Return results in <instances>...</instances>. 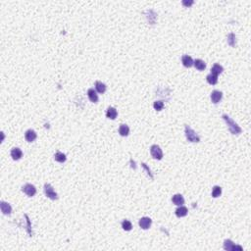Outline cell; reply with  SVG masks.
I'll return each mask as SVG.
<instances>
[{
	"instance_id": "1",
	"label": "cell",
	"mask_w": 251,
	"mask_h": 251,
	"mask_svg": "<svg viewBox=\"0 0 251 251\" xmlns=\"http://www.w3.org/2000/svg\"><path fill=\"white\" fill-rule=\"evenodd\" d=\"M222 118L225 120V122L227 123L228 128L230 129V133H233V134H239V133H241V132H242L241 128H240L239 126L237 123H235L230 116H228L227 114H224L223 116H222Z\"/></svg>"
},
{
	"instance_id": "2",
	"label": "cell",
	"mask_w": 251,
	"mask_h": 251,
	"mask_svg": "<svg viewBox=\"0 0 251 251\" xmlns=\"http://www.w3.org/2000/svg\"><path fill=\"white\" fill-rule=\"evenodd\" d=\"M184 133H185V137H187L188 141H190V142H199L200 141L199 135L187 125H185V127H184Z\"/></svg>"
},
{
	"instance_id": "3",
	"label": "cell",
	"mask_w": 251,
	"mask_h": 251,
	"mask_svg": "<svg viewBox=\"0 0 251 251\" xmlns=\"http://www.w3.org/2000/svg\"><path fill=\"white\" fill-rule=\"evenodd\" d=\"M43 190H44L45 195H46L48 198H50L51 200H57L58 199V195H57L56 192H55V190L53 189L51 184L45 183L44 187H43Z\"/></svg>"
},
{
	"instance_id": "4",
	"label": "cell",
	"mask_w": 251,
	"mask_h": 251,
	"mask_svg": "<svg viewBox=\"0 0 251 251\" xmlns=\"http://www.w3.org/2000/svg\"><path fill=\"white\" fill-rule=\"evenodd\" d=\"M22 191L24 193H26L29 197H33L36 195L37 193V188L34 187L33 184H31V183H26L25 185H23L22 187Z\"/></svg>"
},
{
	"instance_id": "5",
	"label": "cell",
	"mask_w": 251,
	"mask_h": 251,
	"mask_svg": "<svg viewBox=\"0 0 251 251\" xmlns=\"http://www.w3.org/2000/svg\"><path fill=\"white\" fill-rule=\"evenodd\" d=\"M150 153H151L152 157L154 159L161 160L163 158V151H162V149L160 148V146H158V145H156V144H154V145H152L151 147H150Z\"/></svg>"
},
{
	"instance_id": "6",
	"label": "cell",
	"mask_w": 251,
	"mask_h": 251,
	"mask_svg": "<svg viewBox=\"0 0 251 251\" xmlns=\"http://www.w3.org/2000/svg\"><path fill=\"white\" fill-rule=\"evenodd\" d=\"M224 249L228 251H234V250H239L241 251L242 247L239 246V245H235L234 243L233 240L230 239H226L224 241Z\"/></svg>"
},
{
	"instance_id": "7",
	"label": "cell",
	"mask_w": 251,
	"mask_h": 251,
	"mask_svg": "<svg viewBox=\"0 0 251 251\" xmlns=\"http://www.w3.org/2000/svg\"><path fill=\"white\" fill-rule=\"evenodd\" d=\"M139 227L143 229V230H148L150 227H151V224H152V220L148 218V217H142L141 219L139 220Z\"/></svg>"
},
{
	"instance_id": "8",
	"label": "cell",
	"mask_w": 251,
	"mask_h": 251,
	"mask_svg": "<svg viewBox=\"0 0 251 251\" xmlns=\"http://www.w3.org/2000/svg\"><path fill=\"white\" fill-rule=\"evenodd\" d=\"M210 97H211V101H212L214 104H217L221 101V99H222L223 93L219 91V90H213Z\"/></svg>"
},
{
	"instance_id": "9",
	"label": "cell",
	"mask_w": 251,
	"mask_h": 251,
	"mask_svg": "<svg viewBox=\"0 0 251 251\" xmlns=\"http://www.w3.org/2000/svg\"><path fill=\"white\" fill-rule=\"evenodd\" d=\"M37 134L33 129H28L26 133H25V138H26L28 142L34 141V140L37 139Z\"/></svg>"
},
{
	"instance_id": "10",
	"label": "cell",
	"mask_w": 251,
	"mask_h": 251,
	"mask_svg": "<svg viewBox=\"0 0 251 251\" xmlns=\"http://www.w3.org/2000/svg\"><path fill=\"white\" fill-rule=\"evenodd\" d=\"M0 207H1V211L4 215H10L12 213V207L9 203L5 202V201H1L0 202Z\"/></svg>"
},
{
	"instance_id": "11",
	"label": "cell",
	"mask_w": 251,
	"mask_h": 251,
	"mask_svg": "<svg viewBox=\"0 0 251 251\" xmlns=\"http://www.w3.org/2000/svg\"><path fill=\"white\" fill-rule=\"evenodd\" d=\"M23 156V152H22V150L18 148V147H15L11 150V157L13 158V160H16V161H18V160H20L22 158Z\"/></svg>"
},
{
	"instance_id": "12",
	"label": "cell",
	"mask_w": 251,
	"mask_h": 251,
	"mask_svg": "<svg viewBox=\"0 0 251 251\" xmlns=\"http://www.w3.org/2000/svg\"><path fill=\"white\" fill-rule=\"evenodd\" d=\"M87 96L89 98V100L93 103H97L98 102V95L96 93V91L93 88H89L87 90Z\"/></svg>"
},
{
	"instance_id": "13",
	"label": "cell",
	"mask_w": 251,
	"mask_h": 251,
	"mask_svg": "<svg viewBox=\"0 0 251 251\" xmlns=\"http://www.w3.org/2000/svg\"><path fill=\"white\" fill-rule=\"evenodd\" d=\"M172 201L175 205H178V206H182V205L184 203V198L182 194H175L173 198H172Z\"/></svg>"
},
{
	"instance_id": "14",
	"label": "cell",
	"mask_w": 251,
	"mask_h": 251,
	"mask_svg": "<svg viewBox=\"0 0 251 251\" xmlns=\"http://www.w3.org/2000/svg\"><path fill=\"white\" fill-rule=\"evenodd\" d=\"M118 116V112L117 110L115 109L114 107H109L106 111V117L110 120H115Z\"/></svg>"
},
{
	"instance_id": "15",
	"label": "cell",
	"mask_w": 251,
	"mask_h": 251,
	"mask_svg": "<svg viewBox=\"0 0 251 251\" xmlns=\"http://www.w3.org/2000/svg\"><path fill=\"white\" fill-rule=\"evenodd\" d=\"M182 62L183 66L187 68H190L193 65V60L191 57L188 56V55H183L182 57Z\"/></svg>"
},
{
	"instance_id": "16",
	"label": "cell",
	"mask_w": 251,
	"mask_h": 251,
	"mask_svg": "<svg viewBox=\"0 0 251 251\" xmlns=\"http://www.w3.org/2000/svg\"><path fill=\"white\" fill-rule=\"evenodd\" d=\"M188 213V210L187 207H184V206H180L177 210H176V215H177V217L179 218H183L184 217V216H187Z\"/></svg>"
},
{
	"instance_id": "17",
	"label": "cell",
	"mask_w": 251,
	"mask_h": 251,
	"mask_svg": "<svg viewBox=\"0 0 251 251\" xmlns=\"http://www.w3.org/2000/svg\"><path fill=\"white\" fill-rule=\"evenodd\" d=\"M224 71V68L221 66L220 64H214L213 67L211 68V74L215 75V76H218V75L222 74Z\"/></svg>"
},
{
	"instance_id": "18",
	"label": "cell",
	"mask_w": 251,
	"mask_h": 251,
	"mask_svg": "<svg viewBox=\"0 0 251 251\" xmlns=\"http://www.w3.org/2000/svg\"><path fill=\"white\" fill-rule=\"evenodd\" d=\"M193 65L198 71H203V70L206 68V64H205V62L201 59H196L195 61H193Z\"/></svg>"
},
{
	"instance_id": "19",
	"label": "cell",
	"mask_w": 251,
	"mask_h": 251,
	"mask_svg": "<svg viewBox=\"0 0 251 251\" xmlns=\"http://www.w3.org/2000/svg\"><path fill=\"white\" fill-rule=\"evenodd\" d=\"M119 133H120V135H122V137H128L129 133V128L125 124L120 125Z\"/></svg>"
},
{
	"instance_id": "20",
	"label": "cell",
	"mask_w": 251,
	"mask_h": 251,
	"mask_svg": "<svg viewBox=\"0 0 251 251\" xmlns=\"http://www.w3.org/2000/svg\"><path fill=\"white\" fill-rule=\"evenodd\" d=\"M106 84L101 83V82H95V89H96V91L99 92V93H104L106 91Z\"/></svg>"
},
{
	"instance_id": "21",
	"label": "cell",
	"mask_w": 251,
	"mask_h": 251,
	"mask_svg": "<svg viewBox=\"0 0 251 251\" xmlns=\"http://www.w3.org/2000/svg\"><path fill=\"white\" fill-rule=\"evenodd\" d=\"M54 159H55V161H57L59 163H64L67 160V157L64 153L58 151L54 154Z\"/></svg>"
},
{
	"instance_id": "22",
	"label": "cell",
	"mask_w": 251,
	"mask_h": 251,
	"mask_svg": "<svg viewBox=\"0 0 251 251\" xmlns=\"http://www.w3.org/2000/svg\"><path fill=\"white\" fill-rule=\"evenodd\" d=\"M206 79H207V83L211 85H214L218 83V77L215 76V75H212V74L208 75V76L206 77Z\"/></svg>"
},
{
	"instance_id": "23",
	"label": "cell",
	"mask_w": 251,
	"mask_h": 251,
	"mask_svg": "<svg viewBox=\"0 0 251 251\" xmlns=\"http://www.w3.org/2000/svg\"><path fill=\"white\" fill-rule=\"evenodd\" d=\"M221 194H222V188L219 185H215L212 189V196L214 198H217L219 196H221Z\"/></svg>"
},
{
	"instance_id": "24",
	"label": "cell",
	"mask_w": 251,
	"mask_h": 251,
	"mask_svg": "<svg viewBox=\"0 0 251 251\" xmlns=\"http://www.w3.org/2000/svg\"><path fill=\"white\" fill-rule=\"evenodd\" d=\"M228 43L229 45H230L232 47H234L235 46V43H237V37H235L234 33H230L229 36H228Z\"/></svg>"
},
{
	"instance_id": "25",
	"label": "cell",
	"mask_w": 251,
	"mask_h": 251,
	"mask_svg": "<svg viewBox=\"0 0 251 251\" xmlns=\"http://www.w3.org/2000/svg\"><path fill=\"white\" fill-rule=\"evenodd\" d=\"M122 228H123V230H127V232H129V230H132V229H133V225L129 221L124 220L122 222Z\"/></svg>"
},
{
	"instance_id": "26",
	"label": "cell",
	"mask_w": 251,
	"mask_h": 251,
	"mask_svg": "<svg viewBox=\"0 0 251 251\" xmlns=\"http://www.w3.org/2000/svg\"><path fill=\"white\" fill-rule=\"evenodd\" d=\"M153 107H154L155 110H156V111H161V110L164 108V102L161 101V100H159V101H155L154 104H153Z\"/></svg>"
},
{
	"instance_id": "27",
	"label": "cell",
	"mask_w": 251,
	"mask_h": 251,
	"mask_svg": "<svg viewBox=\"0 0 251 251\" xmlns=\"http://www.w3.org/2000/svg\"><path fill=\"white\" fill-rule=\"evenodd\" d=\"M182 3H183V6H185V7H190L194 2L192 1V0H189V1H187V0H183Z\"/></svg>"
},
{
	"instance_id": "28",
	"label": "cell",
	"mask_w": 251,
	"mask_h": 251,
	"mask_svg": "<svg viewBox=\"0 0 251 251\" xmlns=\"http://www.w3.org/2000/svg\"><path fill=\"white\" fill-rule=\"evenodd\" d=\"M141 165H142V167H143V168H144L145 170H146V171H147V174H148V175L150 176V178H151V179H153V176H152V174H151V172H150V170L148 169V167L146 166V164H144V163H142Z\"/></svg>"
}]
</instances>
